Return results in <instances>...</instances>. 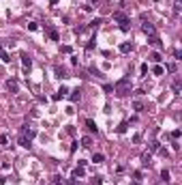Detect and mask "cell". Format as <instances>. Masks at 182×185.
Wrapping results in <instances>:
<instances>
[{"label":"cell","mask_w":182,"mask_h":185,"mask_svg":"<svg viewBox=\"0 0 182 185\" xmlns=\"http://www.w3.org/2000/svg\"><path fill=\"white\" fill-rule=\"evenodd\" d=\"M131 90H133V84H131V78L126 76L122 80H118L116 84H114V93L118 97H126V95H131Z\"/></svg>","instance_id":"1"},{"label":"cell","mask_w":182,"mask_h":185,"mask_svg":"<svg viewBox=\"0 0 182 185\" xmlns=\"http://www.w3.org/2000/svg\"><path fill=\"white\" fill-rule=\"evenodd\" d=\"M114 20L118 22V26H120L122 32H129V30H131V20L126 17V13H122V11H114Z\"/></svg>","instance_id":"2"},{"label":"cell","mask_w":182,"mask_h":185,"mask_svg":"<svg viewBox=\"0 0 182 185\" xmlns=\"http://www.w3.org/2000/svg\"><path fill=\"white\" fill-rule=\"evenodd\" d=\"M20 136H24V138H28V140H32V138L36 136V129L30 127V125H22V127H20Z\"/></svg>","instance_id":"3"},{"label":"cell","mask_w":182,"mask_h":185,"mask_svg":"<svg viewBox=\"0 0 182 185\" xmlns=\"http://www.w3.org/2000/svg\"><path fill=\"white\" fill-rule=\"evenodd\" d=\"M20 58H22V65H24V69L28 71V69L32 67V58H30V54H28V52H22V54H20Z\"/></svg>","instance_id":"4"},{"label":"cell","mask_w":182,"mask_h":185,"mask_svg":"<svg viewBox=\"0 0 182 185\" xmlns=\"http://www.w3.org/2000/svg\"><path fill=\"white\" fill-rule=\"evenodd\" d=\"M54 73H56V78H60V80L69 78V71H67L65 67H60V65H56V67H54Z\"/></svg>","instance_id":"5"},{"label":"cell","mask_w":182,"mask_h":185,"mask_svg":"<svg viewBox=\"0 0 182 185\" xmlns=\"http://www.w3.org/2000/svg\"><path fill=\"white\" fill-rule=\"evenodd\" d=\"M141 30H144L146 35H150V37L157 35V28H154V24H150V22H144V24H141Z\"/></svg>","instance_id":"6"},{"label":"cell","mask_w":182,"mask_h":185,"mask_svg":"<svg viewBox=\"0 0 182 185\" xmlns=\"http://www.w3.org/2000/svg\"><path fill=\"white\" fill-rule=\"evenodd\" d=\"M67 95H69V88H67V86H65V84H62V86H60V88H58V93H56V95H54V97H51V99H54V101H60V99H62V97H67Z\"/></svg>","instance_id":"7"},{"label":"cell","mask_w":182,"mask_h":185,"mask_svg":"<svg viewBox=\"0 0 182 185\" xmlns=\"http://www.w3.org/2000/svg\"><path fill=\"white\" fill-rule=\"evenodd\" d=\"M84 174H86V170L81 168V166H77V168H73V172H71V179H84Z\"/></svg>","instance_id":"8"},{"label":"cell","mask_w":182,"mask_h":185,"mask_svg":"<svg viewBox=\"0 0 182 185\" xmlns=\"http://www.w3.org/2000/svg\"><path fill=\"white\" fill-rule=\"evenodd\" d=\"M118 50H120V54H129V52L133 50V43H131V41H122Z\"/></svg>","instance_id":"9"},{"label":"cell","mask_w":182,"mask_h":185,"mask_svg":"<svg viewBox=\"0 0 182 185\" xmlns=\"http://www.w3.org/2000/svg\"><path fill=\"white\" fill-rule=\"evenodd\" d=\"M0 60H2V62H11V56H9V52L4 50L2 43H0Z\"/></svg>","instance_id":"10"},{"label":"cell","mask_w":182,"mask_h":185,"mask_svg":"<svg viewBox=\"0 0 182 185\" xmlns=\"http://www.w3.org/2000/svg\"><path fill=\"white\" fill-rule=\"evenodd\" d=\"M86 127H88V131H90V134H99V129H96V123L92 121V118H86Z\"/></svg>","instance_id":"11"},{"label":"cell","mask_w":182,"mask_h":185,"mask_svg":"<svg viewBox=\"0 0 182 185\" xmlns=\"http://www.w3.org/2000/svg\"><path fill=\"white\" fill-rule=\"evenodd\" d=\"M71 95H69V99L75 104V101H79V97H81V88H75V90H69Z\"/></svg>","instance_id":"12"},{"label":"cell","mask_w":182,"mask_h":185,"mask_svg":"<svg viewBox=\"0 0 182 185\" xmlns=\"http://www.w3.org/2000/svg\"><path fill=\"white\" fill-rule=\"evenodd\" d=\"M171 90H174L176 95H180V90H182V80H180V78H176V80H174V84H171Z\"/></svg>","instance_id":"13"},{"label":"cell","mask_w":182,"mask_h":185,"mask_svg":"<svg viewBox=\"0 0 182 185\" xmlns=\"http://www.w3.org/2000/svg\"><path fill=\"white\" fill-rule=\"evenodd\" d=\"M81 146H84V149H90V146H92V138H90V136H81Z\"/></svg>","instance_id":"14"},{"label":"cell","mask_w":182,"mask_h":185,"mask_svg":"<svg viewBox=\"0 0 182 185\" xmlns=\"http://www.w3.org/2000/svg\"><path fill=\"white\" fill-rule=\"evenodd\" d=\"M148 43H152V45H154V48H159V50L163 48V43H161V39H159V37H157V35H152V37H150V39H148Z\"/></svg>","instance_id":"15"},{"label":"cell","mask_w":182,"mask_h":185,"mask_svg":"<svg viewBox=\"0 0 182 185\" xmlns=\"http://www.w3.org/2000/svg\"><path fill=\"white\" fill-rule=\"evenodd\" d=\"M20 146H24V149H30V146H32V140H28V138L20 136Z\"/></svg>","instance_id":"16"},{"label":"cell","mask_w":182,"mask_h":185,"mask_svg":"<svg viewBox=\"0 0 182 185\" xmlns=\"http://www.w3.org/2000/svg\"><path fill=\"white\" fill-rule=\"evenodd\" d=\"M150 159H152V153H150V151L144 153V155H141V166H150Z\"/></svg>","instance_id":"17"},{"label":"cell","mask_w":182,"mask_h":185,"mask_svg":"<svg viewBox=\"0 0 182 185\" xmlns=\"http://www.w3.org/2000/svg\"><path fill=\"white\" fill-rule=\"evenodd\" d=\"M51 185H67V183H65V179H62L60 174H54L51 177Z\"/></svg>","instance_id":"18"},{"label":"cell","mask_w":182,"mask_h":185,"mask_svg":"<svg viewBox=\"0 0 182 185\" xmlns=\"http://www.w3.org/2000/svg\"><path fill=\"white\" fill-rule=\"evenodd\" d=\"M101 24H103V20H101V17H94V20L88 24V28H92V30H94V28H99Z\"/></svg>","instance_id":"19"},{"label":"cell","mask_w":182,"mask_h":185,"mask_svg":"<svg viewBox=\"0 0 182 185\" xmlns=\"http://www.w3.org/2000/svg\"><path fill=\"white\" fill-rule=\"evenodd\" d=\"M47 35H49V39H51V41H58V39H60L58 30H54V28H47Z\"/></svg>","instance_id":"20"},{"label":"cell","mask_w":182,"mask_h":185,"mask_svg":"<svg viewBox=\"0 0 182 185\" xmlns=\"http://www.w3.org/2000/svg\"><path fill=\"white\" fill-rule=\"evenodd\" d=\"M7 88L11 93H17V82L15 80H7Z\"/></svg>","instance_id":"21"},{"label":"cell","mask_w":182,"mask_h":185,"mask_svg":"<svg viewBox=\"0 0 182 185\" xmlns=\"http://www.w3.org/2000/svg\"><path fill=\"white\" fill-rule=\"evenodd\" d=\"M161 179H163V183L167 185V183H169V170H165V168H163V170H161Z\"/></svg>","instance_id":"22"},{"label":"cell","mask_w":182,"mask_h":185,"mask_svg":"<svg viewBox=\"0 0 182 185\" xmlns=\"http://www.w3.org/2000/svg\"><path fill=\"white\" fill-rule=\"evenodd\" d=\"M163 71H165V69H163L161 65H154V67H152V73H154V76H163Z\"/></svg>","instance_id":"23"},{"label":"cell","mask_w":182,"mask_h":185,"mask_svg":"<svg viewBox=\"0 0 182 185\" xmlns=\"http://www.w3.org/2000/svg\"><path fill=\"white\" fill-rule=\"evenodd\" d=\"M94 45H96V39L92 37V39H90V41L86 43V50H88V52H92V50H94Z\"/></svg>","instance_id":"24"},{"label":"cell","mask_w":182,"mask_h":185,"mask_svg":"<svg viewBox=\"0 0 182 185\" xmlns=\"http://www.w3.org/2000/svg\"><path fill=\"white\" fill-rule=\"evenodd\" d=\"M103 159H105V157H103L101 153H94V155H92V162H94V164H103Z\"/></svg>","instance_id":"25"},{"label":"cell","mask_w":182,"mask_h":185,"mask_svg":"<svg viewBox=\"0 0 182 185\" xmlns=\"http://www.w3.org/2000/svg\"><path fill=\"white\" fill-rule=\"evenodd\" d=\"M139 73H141V78H146V76H148V65H146V62H141V67H139Z\"/></svg>","instance_id":"26"},{"label":"cell","mask_w":182,"mask_h":185,"mask_svg":"<svg viewBox=\"0 0 182 185\" xmlns=\"http://www.w3.org/2000/svg\"><path fill=\"white\" fill-rule=\"evenodd\" d=\"M150 60H152V62H161V54H159V52H152V54H150Z\"/></svg>","instance_id":"27"},{"label":"cell","mask_w":182,"mask_h":185,"mask_svg":"<svg viewBox=\"0 0 182 185\" xmlns=\"http://www.w3.org/2000/svg\"><path fill=\"white\" fill-rule=\"evenodd\" d=\"M133 108L137 110V112H144V104L141 101H133Z\"/></svg>","instance_id":"28"},{"label":"cell","mask_w":182,"mask_h":185,"mask_svg":"<svg viewBox=\"0 0 182 185\" xmlns=\"http://www.w3.org/2000/svg\"><path fill=\"white\" fill-rule=\"evenodd\" d=\"M159 149H161V142H157V140L150 142V153H152V151H159Z\"/></svg>","instance_id":"29"},{"label":"cell","mask_w":182,"mask_h":185,"mask_svg":"<svg viewBox=\"0 0 182 185\" xmlns=\"http://www.w3.org/2000/svg\"><path fill=\"white\" fill-rule=\"evenodd\" d=\"M65 183H67V185H81V183H79V179H67Z\"/></svg>","instance_id":"30"},{"label":"cell","mask_w":182,"mask_h":185,"mask_svg":"<svg viewBox=\"0 0 182 185\" xmlns=\"http://www.w3.org/2000/svg\"><path fill=\"white\" fill-rule=\"evenodd\" d=\"M60 52H65V54H71V45H60Z\"/></svg>","instance_id":"31"},{"label":"cell","mask_w":182,"mask_h":185,"mask_svg":"<svg viewBox=\"0 0 182 185\" xmlns=\"http://www.w3.org/2000/svg\"><path fill=\"white\" fill-rule=\"evenodd\" d=\"M180 136H182V131H180V129H174V131H171V138H174V140H178Z\"/></svg>","instance_id":"32"},{"label":"cell","mask_w":182,"mask_h":185,"mask_svg":"<svg viewBox=\"0 0 182 185\" xmlns=\"http://www.w3.org/2000/svg\"><path fill=\"white\" fill-rule=\"evenodd\" d=\"M124 131H126V121H122L120 127H118V134H124Z\"/></svg>","instance_id":"33"},{"label":"cell","mask_w":182,"mask_h":185,"mask_svg":"<svg viewBox=\"0 0 182 185\" xmlns=\"http://www.w3.org/2000/svg\"><path fill=\"white\" fill-rule=\"evenodd\" d=\"M28 30H39V24H36V22H30V24H28Z\"/></svg>","instance_id":"34"},{"label":"cell","mask_w":182,"mask_h":185,"mask_svg":"<svg viewBox=\"0 0 182 185\" xmlns=\"http://www.w3.org/2000/svg\"><path fill=\"white\" fill-rule=\"evenodd\" d=\"M77 146H79V142L75 140V142H71V153H75L77 151Z\"/></svg>","instance_id":"35"},{"label":"cell","mask_w":182,"mask_h":185,"mask_svg":"<svg viewBox=\"0 0 182 185\" xmlns=\"http://www.w3.org/2000/svg\"><path fill=\"white\" fill-rule=\"evenodd\" d=\"M174 58H176V60H182V54H180V50H174Z\"/></svg>","instance_id":"36"},{"label":"cell","mask_w":182,"mask_h":185,"mask_svg":"<svg viewBox=\"0 0 182 185\" xmlns=\"http://www.w3.org/2000/svg\"><path fill=\"white\" fill-rule=\"evenodd\" d=\"M165 69H167V71H171V73H174V71H176V65H174V62H169V65H167V67H165Z\"/></svg>","instance_id":"37"},{"label":"cell","mask_w":182,"mask_h":185,"mask_svg":"<svg viewBox=\"0 0 182 185\" xmlns=\"http://www.w3.org/2000/svg\"><path fill=\"white\" fill-rule=\"evenodd\" d=\"M77 62H79V56H71V65H73V67H75Z\"/></svg>","instance_id":"38"},{"label":"cell","mask_w":182,"mask_h":185,"mask_svg":"<svg viewBox=\"0 0 182 185\" xmlns=\"http://www.w3.org/2000/svg\"><path fill=\"white\" fill-rule=\"evenodd\" d=\"M103 88H105V90H107V93H114V84H105V86H103Z\"/></svg>","instance_id":"39"},{"label":"cell","mask_w":182,"mask_h":185,"mask_svg":"<svg viewBox=\"0 0 182 185\" xmlns=\"http://www.w3.org/2000/svg\"><path fill=\"white\" fill-rule=\"evenodd\" d=\"M133 177H135V181H141V172L137 170V172H133Z\"/></svg>","instance_id":"40"},{"label":"cell","mask_w":182,"mask_h":185,"mask_svg":"<svg viewBox=\"0 0 182 185\" xmlns=\"http://www.w3.org/2000/svg\"><path fill=\"white\" fill-rule=\"evenodd\" d=\"M0 146H7V136H0Z\"/></svg>","instance_id":"41"},{"label":"cell","mask_w":182,"mask_h":185,"mask_svg":"<svg viewBox=\"0 0 182 185\" xmlns=\"http://www.w3.org/2000/svg\"><path fill=\"white\" fill-rule=\"evenodd\" d=\"M86 30V26H77V28H75V35H79V32H84Z\"/></svg>","instance_id":"42"},{"label":"cell","mask_w":182,"mask_h":185,"mask_svg":"<svg viewBox=\"0 0 182 185\" xmlns=\"http://www.w3.org/2000/svg\"><path fill=\"white\" fill-rule=\"evenodd\" d=\"M159 153H161L163 157H167V155H169V153H167V149H163V146H161V149H159Z\"/></svg>","instance_id":"43"},{"label":"cell","mask_w":182,"mask_h":185,"mask_svg":"<svg viewBox=\"0 0 182 185\" xmlns=\"http://www.w3.org/2000/svg\"><path fill=\"white\" fill-rule=\"evenodd\" d=\"M94 185H103V179H101V177H96V181H94Z\"/></svg>","instance_id":"44"},{"label":"cell","mask_w":182,"mask_h":185,"mask_svg":"<svg viewBox=\"0 0 182 185\" xmlns=\"http://www.w3.org/2000/svg\"><path fill=\"white\" fill-rule=\"evenodd\" d=\"M131 185H139V181H133V183H131Z\"/></svg>","instance_id":"45"},{"label":"cell","mask_w":182,"mask_h":185,"mask_svg":"<svg viewBox=\"0 0 182 185\" xmlns=\"http://www.w3.org/2000/svg\"><path fill=\"white\" fill-rule=\"evenodd\" d=\"M152 2H159V0H152Z\"/></svg>","instance_id":"46"},{"label":"cell","mask_w":182,"mask_h":185,"mask_svg":"<svg viewBox=\"0 0 182 185\" xmlns=\"http://www.w3.org/2000/svg\"><path fill=\"white\" fill-rule=\"evenodd\" d=\"M39 185H45V183H39Z\"/></svg>","instance_id":"47"}]
</instances>
